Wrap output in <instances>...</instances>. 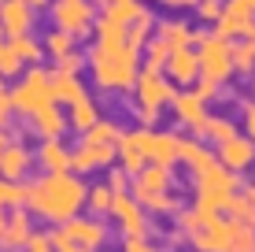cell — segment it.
Returning a JSON list of instances; mask_svg holds the SVG:
<instances>
[{
	"mask_svg": "<svg viewBox=\"0 0 255 252\" xmlns=\"http://www.w3.org/2000/svg\"><path fill=\"white\" fill-rule=\"evenodd\" d=\"M159 4H166V7H192L196 0H159Z\"/></svg>",
	"mask_w": 255,
	"mask_h": 252,
	"instance_id": "obj_44",
	"label": "cell"
},
{
	"mask_svg": "<svg viewBox=\"0 0 255 252\" xmlns=\"http://www.w3.org/2000/svg\"><path fill=\"white\" fill-rule=\"evenodd\" d=\"M22 4H30V7H33V11H37V7H48V4H52V0H22Z\"/></svg>",
	"mask_w": 255,
	"mask_h": 252,
	"instance_id": "obj_46",
	"label": "cell"
},
{
	"mask_svg": "<svg viewBox=\"0 0 255 252\" xmlns=\"http://www.w3.org/2000/svg\"><path fill=\"white\" fill-rule=\"evenodd\" d=\"M115 160H119V149H115V145H93V141H82L78 149H70V171H74V175H89V171L111 167Z\"/></svg>",
	"mask_w": 255,
	"mask_h": 252,
	"instance_id": "obj_9",
	"label": "cell"
},
{
	"mask_svg": "<svg viewBox=\"0 0 255 252\" xmlns=\"http://www.w3.org/2000/svg\"><path fill=\"white\" fill-rule=\"evenodd\" d=\"M52 97H56V104H74L78 97H85V85H82V78L78 74H70V71H52Z\"/></svg>",
	"mask_w": 255,
	"mask_h": 252,
	"instance_id": "obj_22",
	"label": "cell"
},
{
	"mask_svg": "<svg viewBox=\"0 0 255 252\" xmlns=\"http://www.w3.org/2000/svg\"><path fill=\"white\" fill-rule=\"evenodd\" d=\"M56 67H59V71H70V74H82V67H85V56L74 48V52H67L63 59H56Z\"/></svg>",
	"mask_w": 255,
	"mask_h": 252,
	"instance_id": "obj_39",
	"label": "cell"
},
{
	"mask_svg": "<svg viewBox=\"0 0 255 252\" xmlns=\"http://www.w3.org/2000/svg\"><path fill=\"white\" fill-rule=\"evenodd\" d=\"M93 82L108 93H126L137 85L140 74V48H133L126 37H96L85 52Z\"/></svg>",
	"mask_w": 255,
	"mask_h": 252,
	"instance_id": "obj_2",
	"label": "cell"
},
{
	"mask_svg": "<svg viewBox=\"0 0 255 252\" xmlns=\"http://www.w3.org/2000/svg\"><path fill=\"white\" fill-rule=\"evenodd\" d=\"M170 52H174V48L166 45L163 37H155V33H152V37H148V48H144V67H148V71H166Z\"/></svg>",
	"mask_w": 255,
	"mask_h": 252,
	"instance_id": "obj_30",
	"label": "cell"
},
{
	"mask_svg": "<svg viewBox=\"0 0 255 252\" xmlns=\"http://www.w3.org/2000/svg\"><path fill=\"white\" fill-rule=\"evenodd\" d=\"M48 238H52V245H56V252H89V249L78 245V241H70V234H67L63 227H56V230L48 234Z\"/></svg>",
	"mask_w": 255,
	"mask_h": 252,
	"instance_id": "obj_37",
	"label": "cell"
},
{
	"mask_svg": "<svg viewBox=\"0 0 255 252\" xmlns=\"http://www.w3.org/2000/svg\"><path fill=\"white\" fill-rule=\"evenodd\" d=\"M4 145H7V134H0V152H4Z\"/></svg>",
	"mask_w": 255,
	"mask_h": 252,
	"instance_id": "obj_49",
	"label": "cell"
},
{
	"mask_svg": "<svg viewBox=\"0 0 255 252\" xmlns=\"http://www.w3.org/2000/svg\"><path fill=\"white\" fill-rule=\"evenodd\" d=\"M45 104H56V97H52V71H45L41 63L26 67L19 85L11 89V111L22 119H30L37 108H45Z\"/></svg>",
	"mask_w": 255,
	"mask_h": 252,
	"instance_id": "obj_4",
	"label": "cell"
},
{
	"mask_svg": "<svg viewBox=\"0 0 255 252\" xmlns=\"http://www.w3.org/2000/svg\"><path fill=\"white\" fill-rule=\"evenodd\" d=\"M108 215L119 223L122 234H148L144 208H140V201H137V197H129V193H115V204H111Z\"/></svg>",
	"mask_w": 255,
	"mask_h": 252,
	"instance_id": "obj_11",
	"label": "cell"
},
{
	"mask_svg": "<svg viewBox=\"0 0 255 252\" xmlns=\"http://www.w3.org/2000/svg\"><path fill=\"white\" fill-rule=\"evenodd\" d=\"M170 186H174L170 167H163V163H144L133 175V197L137 201H144L152 193H170Z\"/></svg>",
	"mask_w": 255,
	"mask_h": 252,
	"instance_id": "obj_15",
	"label": "cell"
},
{
	"mask_svg": "<svg viewBox=\"0 0 255 252\" xmlns=\"http://www.w3.org/2000/svg\"><path fill=\"white\" fill-rule=\"evenodd\" d=\"M52 19H56L59 30H67L70 37H85V33L93 30V22H96V11H93V4L89 0H56L52 4Z\"/></svg>",
	"mask_w": 255,
	"mask_h": 252,
	"instance_id": "obj_8",
	"label": "cell"
},
{
	"mask_svg": "<svg viewBox=\"0 0 255 252\" xmlns=\"http://www.w3.org/2000/svg\"><path fill=\"white\" fill-rule=\"evenodd\" d=\"M0 26H4L7 37H19V33L33 30V7L22 0H0Z\"/></svg>",
	"mask_w": 255,
	"mask_h": 252,
	"instance_id": "obj_16",
	"label": "cell"
},
{
	"mask_svg": "<svg viewBox=\"0 0 255 252\" xmlns=\"http://www.w3.org/2000/svg\"><path fill=\"white\" fill-rule=\"evenodd\" d=\"M166 78L170 82H178V85H189V82H196L200 78V56H196V48H174L170 52V59H166Z\"/></svg>",
	"mask_w": 255,
	"mask_h": 252,
	"instance_id": "obj_17",
	"label": "cell"
},
{
	"mask_svg": "<svg viewBox=\"0 0 255 252\" xmlns=\"http://www.w3.org/2000/svg\"><path fill=\"white\" fill-rule=\"evenodd\" d=\"M59 227L70 234V241H78V245L89 249V252H100L108 245V227H104L100 219H82V215H74V219L59 223Z\"/></svg>",
	"mask_w": 255,
	"mask_h": 252,
	"instance_id": "obj_12",
	"label": "cell"
},
{
	"mask_svg": "<svg viewBox=\"0 0 255 252\" xmlns=\"http://www.w3.org/2000/svg\"><path fill=\"white\" fill-rule=\"evenodd\" d=\"M74 45H78V41L70 37L67 30H59V26H56V30L48 33V37H45V52H48L52 59H63L67 52H74Z\"/></svg>",
	"mask_w": 255,
	"mask_h": 252,
	"instance_id": "obj_32",
	"label": "cell"
},
{
	"mask_svg": "<svg viewBox=\"0 0 255 252\" xmlns=\"http://www.w3.org/2000/svg\"><path fill=\"white\" fill-rule=\"evenodd\" d=\"M7 123H11V111H0V134H7Z\"/></svg>",
	"mask_w": 255,
	"mask_h": 252,
	"instance_id": "obj_45",
	"label": "cell"
},
{
	"mask_svg": "<svg viewBox=\"0 0 255 252\" xmlns=\"http://www.w3.org/2000/svg\"><path fill=\"white\" fill-rule=\"evenodd\" d=\"M196 134H204V137H211L215 145H222L226 137H233V134H237V126L230 123V119H211V115H207V119H204V126H200Z\"/></svg>",
	"mask_w": 255,
	"mask_h": 252,
	"instance_id": "obj_34",
	"label": "cell"
},
{
	"mask_svg": "<svg viewBox=\"0 0 255 252\" xmlns=\"http://www.w3.org/2000/svg\"><path fill=\"white\" fill-rule=\"evenodd\" d=\"M4 93H7V85H4V74H0V97H4Z\"/></svg>",
	"mask_w": 255,
	"mask_h": 252,
	"instance_id": "obj_48",
	"label": "cell"
},
{
	"mask_svg": "<svg viewBox=\"0 0 255 252\" xmlns=\"http://www.w3.org/2000/svg\"><path fill=\"white\" fill-rule=\"evenodd\" d=\"M111 204H115V189H111L108 182H100V186H93L89 193H85V208L96 212V215H108Z\"/></svg>",
	"mask_w": 255,
	"mask_h": 252,
	"instance_id": "obj_31",
	"label": "cell"
},
{
	"mask_svg": "<svg viewBox=\"0 0 255 252\" xmlns=\"http://www.w3.org/2000/svg\"><path fill=\"white\" fill-rule=\"evenodd\" d=\"M26 252H56V245H52L48 234H37V230H33L30 241H26Z\"/></svg>",
	"mask_w": 255,
	"mask_h": 252,
	"instance_id": "obj_41",
	"label": "cell"
},
{
	"mask_svg": "<svg viewBox=\"0 0 255 252\" xmlns=\"http://www.w3.org/2000/svg\"><path fill=\"white\" fill-rule=\"evenodd\" d=\"M108 186L115 189V193H129V171H126V167H115V171L108 175Z\"/></svg>",
	"mask_w": 255,
	"mask_h": 252,
	"instance_id": "obj_42",
	"label": "cell"
},
{
	"mask_svg": "<svg viewBox=\"0 0 255 252\" xmlns=\"http://www.w3.org/2000/svg\"><path fill=\"white\" fill-rule=\"evenodd\" d=\"M26 204V186L0 175V208H22Z\"/></svg>",
	"mask_w": 255,
	"mask_h": 252,
	"instance_id": "obj_33",
	"label": "cell"
},
{
	"mask_svg": "<svg viewBox=\"0 0 255 252\" xmlns=\"http://www.w3.org/2000/svg\"><path fill=\"white\" fill-rule=\"evenodd\" d=\"M192 7H196V15H200V19H207V22H215L218 15H222V4H218V0H196Z\"/></svg>",
	"mask_w": 255,
	"mask_h": 252,
	"instance_id": "obj_40",
	"label": "cell"
},
{
	"mask_svg": "<svg viewBox=\"0 0 255 252\" xmlns=\"http://www.w3.org/2000/svg\"><path fill=\"white\" fill-rule=\"evenodd\" d=\"M196 56H200V78H207V82H215V85L230 82V74H233V45H230V37L211 33V37L200 41Z\"/></svg>",
	"mask_w": 255,
	"mask_h": 252,
	"instance_id": "obj_6",
	"label": "cell"
},
{
	"mask_svg": "<svg viewBox=\"0 0 255 252\" xmlns=\"http://www.w3.org/2000/svg\"><path fill=\"white\" fill-rule=\"evenodd\" d=\"M244 130H248V137L255 141V104H244Z\"/></svg>",
	"mask_w": 255,
	"mask_h": 252,
	"instance_id": "obj_43",
	"label": "cell"
},
{
	"mask_svg": "<svg viewBox=\"0 0 255 252\" xmlns=\"http://www.w3.org/2000/svg\"><path fill=\"white\" fill-rule=\"evenodd\" d=\"M155 37H163L170 48H185L192 45V30L185 22H178V19H163L159 26H155Z\"/></svg>",
	"mask_w": 255,
	"mask_h": 252,
	"instance_id": "obj_27",
	"label": "cell"
},
{
	"mask_svg": "<svg viewBox=\"0 0 255 252\" xmlns=\"http://www.w3.org/2000/svg\"><path fill=\"white\" fill-rule=\"evenodd\" d=\"M85 193H89V186H85L74 171H45L37 182L26 186V208H30L37 219L59 227V223L74 219L85 208Z\"/></svg>",
	"mask_w": 255,
	"mask_h": 252,
	"instance_id": "obj_1",
	"label": "cell"
},
{
	"mask_svg": "<svg viewBox=\"0 0 255 252\" xmlns=\"http://www.w3.org/2000/svg\"><path fill=\"white\" fill-rule=\"evenodd\" d=\"M233 193H237V171L222 167V163H211L207 171L196 175V204L192 208L204 215H218L230 208Z\"/></svg>",
	"mask_w": 255,
	"mask_h": 252,
	"instance_id": "obj_3",
	"label": "cell"
},
{
	"mask_svg": "<svg viewBox=\"0 0 255 252\" xmlns=\"http://www.w3.org/2000/svg\"><path fill=\"white\" fill-rule=\"evenodd\" d=\"M248 45H252V52H255V26H252V37H248Z\"/></svg>",
	"mask_w": 255,
	"mask_h": 252,
	"instance_id": "obj_47",
	"label": "cell"
},
{
	"mask_svg": "<svg viewBox=\"0 0 255 252\" xmlns=\"http://www.w3.org/2000/svg\"><path fill=\"white\" fill-rule=\"evenodd\" d=\"M30 234H33L30 212H22V208H11V215L0 223V249H4V252H19V249H26Z\"/></svg>",
	"mask_w": 255,
	"mask_h": 252,
	"instance_id": "obj_13",
	"label": "cell"
},
{
	"mask_svg": "<svg viewBox=\"0 0 255 252\" xmlns=\"http://www.w3.org/2000/svg\"><path fill=\"white\" fill-rule=\"evenodd\" d=\"M96 119H100V108H96V100L85 93V97H78L74 104H70V111H67V123H70V130H78V134H85Z\"/></svg>",
	"mask_w": 255,
	"mask_h": 252,
	"instance_id": "obj_24",
	"label": "cell"
},
{
	"mask_svg": "<svg viewBox=\"0 0 255 252\" xmlns=\"http://www.w3.org/2000/svg\"><path fill=\"white\" fill-rule=\"evenodd\" d=\"M133 93H137V115H140L144 126H152L155 119H159V111L178 97L174 85H170V78H163V71H148V67L137 74Z\"/></svg>",
	"mask_w": 255,
	"mask_h": 252,
	"instance_id": "obj_5",
	"label": "cell"
},
{
	"mask_svg": "<svg viewBox=\"0 0 255 252\" xmlns=\"http://www.w3.org/2000/svg\"><path fill=\"white\" fill-rule=\"evenodd\" d=\"M252 63H255L252 45H233V71H252Z\"/></svg>",
	"mask_w": 255,
	"mask_h": 252,
	"instance_id": "obj_38",
	"label": "cell"
},
{
	"mask_svg": "<svg viewBox=\"0 0 255 252\" xmlns=\"http://www.w3.org/2000/svg\"><path fill=\"white\" fill-rule=\"evenodd\" d=\"M133 137H137V145H140V152H144L148 163H163V167H174V163H178V145H181L178 134L140 126V130H133Z\"/></svg>",
	"mask_w": 255,
	"mask_h": 252,
	"instance_id": "obj_7",
	"label": "cell"
},
{
	"mask_svg": "<svg viewBox=\"0 0 255 252\" xmlns=\"http://www.w3.org/2000/svg\"><path fill=\"white\" fill-rule=\"evenodd\" d=\"M122 130L115 123H108V119H96V123L82 134V141H93V145H119Z\"/></svg>",
	"mask_w": 255,
	"mask_h": 252,
	"instance_id": "obj_29",
	"label": "cell"
},
{
	"mask_svg": "<svg viewBox=\"0 0 255 252\" xmlns=\"http://www.w3.org/2000/svg\"><path fill=\"white\" fill-rule=\"evenodd\" d=\"M11 45L19 48V56H22V63H26V67L41 63V56H45V48H41V41H33L30 33H19V37H11Z\"/></svg>",
	"mask_w": 255,
	"mask_h": 252,
	"instance_id": "obj_35",
	"label": "cell"
},
{
	"mask_svg": "<svg viewBox=\"0 0 255 252\" xmlns=\"http://www.w3.org/2000/svg\"><path fill=\"white\" fill-rule=\"evenodd\" d=\"M115 149H119V163L129 171V175H137V171L148 163V160H144V152H140V145H137V137H133V130L119 137V145H115Z\"/></svg>",
	"mask_w": 255,
	"mask_h": 252,
	"instance_id": "obj_26",
	"label": "cell"
},
{
	"mask_svg": "<svg viewBox=\"0 0 255 252\" xmlns=\"http://www.w3.org/2000/svg\"><path fill=\"white\" fill-rule=\"evenodd\" d=\"M33 160L41 163V171H70V149L63 145V137H41Z\"/></svg>",
	"mask_w": 255,
	"mask_h": 252,
	"instance_id": "obj_20",
	"label": "cell"
},
{
	"mask_svg": "<svg viewBox=\"0 0 255 252\" xmlns=\"http://www.w3.org/2000/svg\"><path fill=\"white\" fill-rule=\"evenodd\" d=\"M252 4L248 0H230V4L222 7V15L215 19V33H222V37H252Z\"/></svg>",
	"mask_w": 255,
	"mask_h": 252,
	"instance_id": "obj_10",
	"label": "cell"
},
{
	"mask_svg": "<svg viewBox=\"0 0 255 252\" xmlns=\"http://www.w3.org/2000/svg\"><path fill=\"white\" fill-rule=\"evenodd\" d=\"M178 160H185L189 167H192V175H200V171H207L211 163H218V156H215V152H207L204 145L196 141V137H181V145H178Z\"/></svg>",
	"mask_w": 255,
	"mask_h": 252,
	"instance_id": "obj_23",
	"label": "cell"
},
{
	"mask_svg": "<svg viewBox=\"0 0 255 252\" xmlns=\"http://www.w3.org/2000/svg\"><path fill=\"white\" fill-rule=\"evenodd\" d=\"M215 156H218V163L230 167V171H248L252 163H255V141H252V137L233 134V137H226V141L218 145Z\"/></svg>",
	"mask_w": 255,
	"mask_h": 252,
	"instance_id": "obj_14",
	"label": "cell"
},
{
	"mask_svg": "<svg viewBox=\"0 0 255 252\" xmlns=\"http://www.w3.org/2000/svg\"><path fill=\"white\" fill-rule=\"evenodd\" d=\"M30 167H33V152L22 141H7L4 152H0V175L11 178V182H22Z\"/></svg>",
	"mask_w": 255,
	"mask_h": 252,
	"instance_id": "obj_18",
	"label": "cell"
},
{
	"mask_svg": "<svg viewBox=\"0 0 255 252\" xmlns=\"http://www.w3.org/2000/svg\"><path fill=\"white\" fill-rule=\"evenodd\" d=\"M22 71H26V63H22L19 48L11 45V37H4V41H0V74H4V78H19Z\"/></svg>",
	"mask_w": 255,
	"mask_h": 252,
	"instance_id": "obj_28",
	"label": "cell"
},
{
	"mask_svg": "<svg viewBox=\"0 0 255 252\" xmlns=\"http://www.w3.org/2000/svg\"><path fill=\"white\" fill-rule=\"evenodd\" d=\"M30 126H33L37 137H63V130L70 123H67V111L59 104H45V108H37L30 115Z\"/></svg>",
	"mask_w": 255,
	"mask_h": 252,
	"instance_id": "obj_19",
	"label": "cell"
},
{
	"mask_svg": "<svg viewBox=\"0 0 255 252\" xmlns=\"http://www.w3.org/2000/svg\"><path fill=\"white\" fill-rule=\"evenodd\" d=\"M4 37H7V33H4V26H0V41H4Z\"/></svg>",
	"mask_w": 255,
	"mask_h": 252,
	"instance_id": "obj_50",
	"label": "cell"
},
{
	"mask_svg": "<svg viewBox=\"0 0 255 252\" xmlns=\"http://www.w3.org/2000/svg\"><path fill=\"white\" fill-rule=\"evenodd\" d=\"M248 4H252V11H255V0H248Z\"/></svg>",
	"mask_w": 255,
	"mask_h": 252,
	"instance_id": "obj_51",
	"label": "cell"
},
{
	"mask_svg": "<svg viewBox=\"0 0 255 252\" xmlns=\"http://www.w3.org/2000/svg\"><path fill=\"white\" fill-rule=\"evenodd\" d=\"M170 104H174V115H178L185 126H192V130L204 126V119H207V108H204V104H207V100H200L196 93H178Z\"/></svg>",
	"mask_w": 255,
	"mask_h": 252,
	"instance_id": "obj_21",
	"label": "cell"
},
{
	"mask_svg": "<svg viewBox=\"0 0 255 252\" xmlns=\"http://www.w3.org/2000/svg\"><path fill=\"white\" fill-rule=\"evenodd\" d=\"M226 212H230L237 223H244V227L255 230V186H244L241 193H233V201H230Z\"/></svg>",
	"mask_w": 255,
	"mask_h": 252,
	"instance_id": "obj_25",
	"label": "cell"
},
{
	"mask_svg": "<svg viewBox=\"0 0 255 252\" xmlns=\"http://www.w3.org/2000/svg\"><path fill=\"white\" fill-rule=\"evenodd\" d=\"M122 252H159L148 234H122Z\"/></svg>",
	"mask_w": 255,
	"mask_h": 252,
	"instance_id": "obj_36",
	"label": "cell"
}]
</instances>
